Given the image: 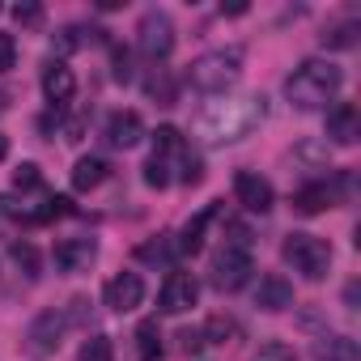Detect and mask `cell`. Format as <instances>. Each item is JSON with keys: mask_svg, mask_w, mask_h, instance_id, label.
Here are the masks:
<instances>
[{"mask_svg": "<svg viewBox=\"0 0 361 361\" xmlns=\"http://www.w3.org/2000/svg\"><path fill=\"white\" fill-rule=\"evenodd\" d=\"M102 298H106V306L119 310V314L136 310V306L145 302V281H140V272H115V276L106 281Z\"/></svg>", "mask_w": 361, "mask_h": 361, "instance_id": "8fae6325", "label": "cell"}, {"mask_svg": "<svg viewBox=\"0 0 361 361\" xmlns=\"http://www.w3.org/2000/svg\"><path fill=\"white\" fill-rule=\"evenodd\" d=\"M111 64H115V81H132V56L123 47L111 51Z\"/></svg>", "mask_w": 361, "mask_h": 361, "instance_id": "1f68e13d", "label": "cell"}, {"mask_svg": "<svg viewBox=\"0 0 361 361\" xmlns=\"http://www.w3.org/2000/svg\"><path fill=\"white\" fill-rule=\"evenodd\" d=\"M51 259H56V268L68 272V276L90 272L94 259H98V243H94V238H60L56 251H51Z\"/></svg>", "mask_w": 361, "mask_h": 361, "instance_id": "30bf717a", "label": "cell"}, {"mask_svg": "<svg viewBox=\"0 0 361 361\" xmlns=\"http://www.w3.org/2000/svg\"><path fill=\"white\" fill-rule=\"evenodd\" d=\"M281 255H285V264H289L293 272H302L306 281H323L327 268H331V247H327L323 238H314V234H289V238L281 243Z\"/></svg>", "mask_w": 361, "mask_h": 361, "instance_id": "277c9868", "label": "cell"}, {"mask_svg": "<svg viewBox=\"0 0 361 361\" xmlns=\"http://www.w3.org/2000/svg\"><path fill=\"white\" fill-rule=\"evenodd\" d=\"M234 196H238V204H243L247 213H268V209L276 204L272 183H268L264 174H255V170H238V174H234Z\"/></svg>", "mask_w": 361, "mask_h": 361, "instance_id": "9c48e42d", "label": "cell"}, {"mask_svg": "<svg viewBox=\"0 0 361 361\" xmlns=\"http://www.w3.org/2000/svg\"><path fill=\"white\" fill-rule=\"evenodd\" d=\"M13 18H18L22 26H39V22H43V5L26 0V5H18V9H13Z\"/></svg>", "mask_w": 361, "mask_h": 361, "instance_id": "4dcf8cb0", "label": "cell"}, {"mask_svg": "<svg viewBox=\"0 0 361 361\" xmlns=\"http://www.w3.org/2000/svg\"><path fill=\"white\" fill-rule=\"evenodd\" d=\"M136 357H140V361H166V348H161L157 319H145V323L136 327Z\"/></svg>", "mask_w": 361, "mask_h": 361, "instance_id": "ac0fdd59", "label": "cell"}, {"mask_svg": "<svg viewBox=\"0 0 361 361\" xmlns=\"http://www.w3.org/2000/svg\"><path fill=\"white\" fill-rule=\"evenodd\" d=\"M238 73H243V51L238 47H217V51H204L200 60H192L188 81L200 94H226L238 81Z\"/></svg>", "mask_w": 361, "mask_h": 361, "instance_id": "3957f363", "label": "cell"}, {"mask_svg": "<svg viewBox=\"0 0 361 361\" xmlns=\"http://www.w3.org/2000/svg\"><path fill=\"white\" fill-rule=\"evenodd\" d=\"M13 60H18V43H13V35L0 30V73H9Z\"/></svg>", "mask_w": 361, "mask_h": 361, "instance_id": "f546056e", "label": "cell"}, {"mask_svg": "<svg viewBox=\"0 0 361 361\" xmlns=\"http://www.w3.org/2000/svg\"><path fill=\"white\" fill-rule=\"evenodd\" d=\"M5 106H9V94H5V90H0V111H5Z\"/></svg>", "mask_w": 361, "mask_h": 361, "instance_id": "836d02e7", "label": "cell"}, {"mask_svg": "<svg viewBox=\"0 0 361 361\" xmlns=\"http://www.w3.org/2000/svg\"><path fill=\"white\" fill-rule=\"evenodd\" d=\"M209 281L221 289V293H234L251 281V251H238V247H221L209 264Z\"/></svg>", "mask_w": 361, "mask_h": 361, "instance_id": "8992f818", "label": "cell"}, {"mask_svg": "<svg viewBox=\"0 0 361 361\" xmlns=\"http://www.w3.org/2000/svg\"><path fill=\"white\" fill-rule=\"evenodd\" d=\"M200 336H209L213 344H230V340H238V323L234 319H226V314H213L209 323H204V331Z\"/></svg>", "mask_w": 361, "mask_h": 361, "instance_id": "7402d4cb", "label": "cell"}, {"mask_svg": "<svg viewBox=\"0 0 361 361\" xmlns=\"http://www.w3.org/2000/svg\"><path fill=\"white\" fill-rule=\"evenodd\" d=\"M314 357H319V361H361V357H357V344L344 340V336L319 340V344H314Z\"/></svg>", "mask_w": 361, "mask_h": 361, "instance_id": "ffe728a7", "label": "cell"}, {"mask_svg": "<svg viewBox=\"0 0 361 361\" xmlns=\"http://www.w3.org/2000/svg\"><path fill=\"white\" fill-rule=\"evenodd\" d=\"M331 204H336V192H331L327 183H306V188L293 196V209L306 213V217H314V213H323V209H331Z\"/></svg>", "mask_w": 361, "mask_h": 361, "instance_id": "e0dca14e", "label": "cell"}, {"mask_svg": "<svg viewBox=\"0 0 361 361\" xmlns=\"http://www.w3.org/2000/svg\"><path fill=\"white\" fill-rule=\"evenodd\" d=\"M64 331H68V314H64V310H43V314H35V323L26 327V340H22L26 357H30V361H47L51 353H60Z\"/></svg>", "mask_w": 361, "mask_h": 361, "instance_id": "5b68a950", "label": "cell"}, {"mask_svg": "<svg viewBox=\"0 0 361 361\" xmlns=\"http://www.w3.org/2000/svg\"><path fill=\"white\" fill-rule=\"evenodd\" d=\"M178 178H183V183H192V188L200 183V178H204V166H200V157H196V153H188V149L178 153Z\"/></svg>", "mask_w": 361, "mask_h": 361, "instance_id": "d4e9b609", "label": "cell"}, {"mask_svg": "<svg viewBox=\"0 0 361 361\" xmlns=\"http://www.w3.org/2000/svg\"><path fill=\"white\" fill-rule=\"evenodd\" d=\"M39 183H43V174H39V166H35V161H22V166L13 170V188L30 192V188H39Z\"/></svg>", "mask_w": 361, "mask_h": 361, "instance_id": "83f0119b", "label": "cell"}, {"mask_svg": "<svg viewBox=\"0 0 361 361\" xmlns=\"http://www.w3.org/2000/svg\"><path fill=\"white\" fill-rule=\"evenodd\" d=\"M340 81H344V73H340L331 60H306V64L293 68V77L285 81V98H289L298 111H319V106H327V102L340 94Z\"/></svg>", "mask_w": 361, "mask_h": 361, "instance_id": "7a4b0ae2", "label": "cell"}, {"mask_svg": "<svg viewBox=\"0 0 361 361\" xmlns=\"http://www.w3.org/2000/svg\"><path fill=\"white\" fill-rule=\"evenodd\" d=\"M357 35H361V30H357V22H340V26L323 30V35H319V43H323V47H331V51H344V47H353V43H357Z\"/></svg>", "mask_w": 361, "mask_h": 361, "instance_id": "44dd1931", "label": "cell"}, {"mask_svg": "<svg viewBox=\"0 0 361 361\" xmlns=\"http://www.w3.org/2000/svg\"><path fill=\"white\" fill-rule=\"evenodd\" d=\"M196 298H200V281L192 272H170L166 285H161V293H157V306L166 314H183V310L196 306Z\"/></svg>", "mask_w": 361, "mask_h": 361, "instance_id": "ba28073f", "label": "cell"}, {"mask_svg": "<svg viewBox=\"0 0 361 361\" xmlns=\"http://www.w3.org/2000/svg\"><path fill=\"white\" fill-rule=\"evenodd\" d=\"M13 264L26 272V276H39V251L30 243H13Z\"/></svg>", "mask_w": 361, "mask_h": 361, "instance_id": "4316f807", "label": "cell"}, {"mask_svg": "<svg viewBox=\"0 0 361 361\" xmlns=\"http://www.w3.org/2000/svg\"><path fill=\"white\" fill-rule=\"evenodd\" d=\"M43 94H47L51 106H64V102L77 94V77H73V68H68L64 60H51V64L43 68Z\"/></svg>", "mask_w": 361, "mask_h": 361, "instance_id": "4fadbf2b", "label": "cell"}, {"mask_svg": "<svg viewBox=\"0 0 361 361\" xmlns=\"http://www.w3.org/2000/svg\"><path fill=\"white\" fill-rule=\"evenodd\" d=\"M145 90H149V98H157L161 106H174V85H170V77H166L161 68H157V77H149Z\"/></svg>", "mask_w": 361, "mask_h": 361, "instance_id": "484cf974", "label": "cell"}, {"mask_svg": "<svg viewBox=\"0 0 361 361\" xmlns=\"http://www.w3.org/2000/svg\"><path fill=\"white\" fill-rule=\"evenodd\" d=\"M145 140V119L136 111H115L106 119V145L111 149H136Z\"/></svg>", "mask_w": 361, "mask_h": 361, "instance_id": "7c38bea8", "label": "cell"}, {"mask_svg": "<svg viewBox=\"0 0 361 361\" xmlns=\"http://www.w3.org/2000/svg\"><path fill=\"white\" fill-rule=\"evenodd\" d=\"M178 348H183V353H200V348H204V336L192 331V327H188V331H178Z\"/></svg>", "mask_w": 361, "mask_h": 361, "instance_id": "d6a6232c", "label": "cell"}, {"mask_svg": "<svg viewBox=\"0 0 361 361\" xmlns=\"http://www.w3.org/2000/svg\"><path fill=\"white\" fill-rule=\"evenodd\" d=\"M217 213H221V209H217V204H209V209H204L200 217H192V221L183 226V234H178L174 251H178V255H196V251L204 247V230H209V221H213Z\"/></svg>", "mask_w": 361, "mask_h": 361, "instance_id": "2e32d148", "label": "cell"}, {"mask_svg": "<svg viewBox=\"0 0 361 361\" xmlns=\"http://www.w3.org/2000/svg\"><path fill=\"white\" fill-rule=\"evenodd\" d=\"M145 183L157 188V192L170 183V157H157V153H153V157L145 161Z\"/></svg>", "mask_w": 361, "mask_h": 361, "instance_id": "cb8c5ba5", "label": "cell"}, {"mask_svg": "<svg viewBox=\"0 0 361 361\" xmlns=\"http://www.w3.org/2000/svg\"><path fill=\"white\" fill-rule=\"evenodd\" d=\"M136 47H140L153 64L166 60V56L174 51V22H170L166 13L149 9V13L140 18V26H136Z\"/></svg>", "mask_w": 361, "mask_h": 361, "instance_id": "52a82bcc", "label": "cell"}, {"mask_svg": "<svg viewBox=\"0 0 361 361\" xmlns=\"http://www.w3.org/2000/svg\"><path fill=\"white\" fill-rule=\"evenodd\" d=\"M264 98L259 94H217L200 115H196V136L204 145H234L251 136L264 123Z\"/></svg>", "mask_w": 361, "mask_h": 361, "instance_id": "6da1fadb", "label": "cell"}, {"mask_svg": "<svg viewBox=\"0 0 361 361\" xmlns=\"http://www.w3.org/2000/svg\"><path fill=\"white\" fill-rule=\"evenodd\" d=\"M0 157H5V140H0Z\"/></svg>", "mask_w": 361, "mask_h": 361, "instance_id": "e575fe53", "label": "cell"}, {"mask_svg": "<svg viewBox=\"0 0 361 361\" xmlns=\"http://www.w3.org/2000/svg\"><path fill=\"white\" fill-rule=\"evenodd\" d=\"M357 106L353 102H336L331 111H327V136L336 140V145H353L357 140Z\"/></svg>", "mask_w": 361, "mask_h": 361, "instance_id": "9a60e30c", "label": "cell"}, {"mask_svg": "<svg viewBox=\"0 0 361 361\" xmlns=\"http://www.w3.org/2000/svg\"><path fill=\"white\" fill-rule=\"evenodd\" d=\"M255 306L259 310H289L293 306V285L281 276V272H268V276H259V289H255Z\"/></svg>", "mask_w": 361, "mask_h": 361, "instance_id": "5bb4252c", "label": "cell"}, {"mask_svg": "<svg viewBox=\"0 0 361 361\" xmlns=\"http://www.w3.org/2000/svg\"><path fill=\"white\" fill-rule=\"evenodd\" d=\"M136 255H140V259H149V264H166V259H170V255H178V251H174L170 243H161V238H157V243H145Z\"/></svg>", "mask_w": 361, "mask_h": 361, "instance_id": "f1b7e54d", "label": "cell"}, {"mask_svg": "<svg viewBox=\"0 0 361 361\" xmlns=\"http://www.w3.org/2000/svg\"><path fill=\"white\" fill-rule=\"evenodd\" d=\"M77 361H115V348H111V336H90L81 344V357Z\"/></svg>", "mask_w": 361, "mask_h": 361, "instance_id": "603a6c76", "label": "cell"}, {"mask_svg": "<svg viewBox=\"0 0 361 361\" xmlns=\"http://www.w3.org/2000/svg\"><path fill=\"white\" fill-rule=\"evenodd\" d=\"M102 178H106V161H102V157H81V161L73 166V188H77V192H94Z\"/></svg>", "mask_w": 361, "mask_h": 361, "instance_id": "d6986e66", "label": "cell"}]
</instances>
